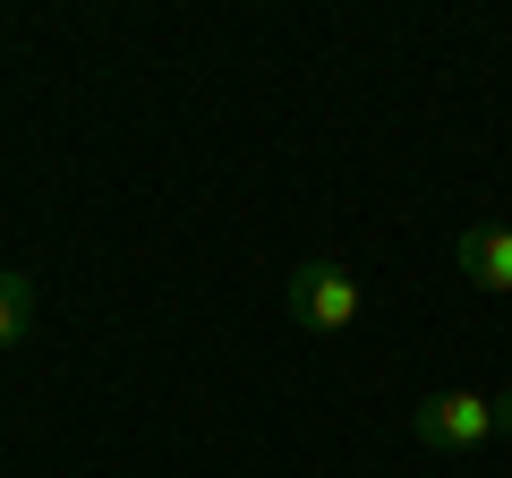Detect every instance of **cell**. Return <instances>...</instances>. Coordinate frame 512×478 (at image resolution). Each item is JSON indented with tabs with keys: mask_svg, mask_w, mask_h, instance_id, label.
<instances>
[{
	"mask_svg": "<svg viewBox=\"0 0 512 478\" xmlns=\"http://www.w3.org/2000/svg\"><path fill=\"white\" fill-rule=\"evenodd\" d=\"M291 308L308 316L316 333H342V325H359V274H350V265H333V257L299 265V274H291Z\"/></svg>",
	"mask_w": 512,
	"mask_h": 478,
	"instance_id": "cell-1",
	"label": "cell"
},
{
	"mask_svg": "<svg viewBox=\"0 0 512 478\" xmlns=\"http://www.w3.org/2000/svg\"><path fill=\"white\" fill-rule=\"evenodd\" d=\"M410 436H419V444H444V453H470V444L495 436V402H487V393H436V402H419Z\"/></svg>",
	"mask_w": 512,
	"mask_h": 478,
	"instance_id": "cell-2",
	"label": "cell"
},
{
	"mask_svg": "<svg viewBox=\"0 0 512 478\" xmlns=\"http://www.w3.org/2000/svg\"><path fill=\"white\" fill-rule=\"evenodd\" d=\"M461 274H470L478 291H512V222H478V231H461Z\"/></svg>",
	"mask_w": 512,
	"mask_h": 478,
	"instance_id": "cell-3",
	"label": "cell"
},
{
	"mask_svg": "<svg viewBox=\"0 0 512 478\" xmlns=\"http://www.w3.org/2000/svg\"><path fill=\"white\" fill-rule=\"evenodd\" d=\"M26 325H35V282H26V274H0V350L18 342Z\"/></svg>",
	"mask_w": 512,
	"mask_h": 478,
	"instance_id": "cell-4",
	"label": "cell"
},
{
	"mask_svg": "<svg viewBox=\"0 0 512 478\" xmlns=\"http://www.w3.org/2000/svg\"><path fill=\"white\" fill-rule=\"evenodd\" d=\"M495 427H504V436H512V393H495Z\"/></svg>",
	"mask_w": 512,
	"mask_h": 478,
	"instance_id": "cell-5",
	"label": "cell"
}]
</instances>
